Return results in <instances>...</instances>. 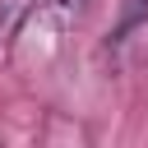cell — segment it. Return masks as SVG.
<instances>
[{
	"label": "cell",
	"mask_w": 148,
	"mask_h": 148,
	"mask_svg": "<svg viewBox=\"0 0 148 148\" xmlns=\"http://www.w3.org/2000/svg\"><path fill=\"white\" fill-rule=\"evenodd\" d=\"M143 23H148V0H120V18L111 28V51H120Z\"/></svg>",
	"instance_id": "6da1fadb"
}]
</instances>
